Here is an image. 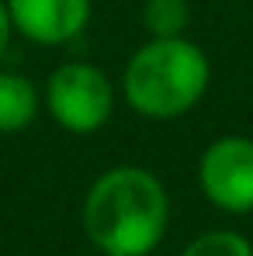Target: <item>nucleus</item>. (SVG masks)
<instances>
[{
  "mask_svg": "<svg viewBox=\"0 0 253 256\" xmlns=\"http://www.w3.org/2000/svg\"><path fill=\"white\" fill-rule=\"evenodd\" d=\"M170 198L163 180L142 166L104 170L84 198L87 239L111 256H149L167 236Z\"/></svg>",
  "mask_w": 253,
  "mask_h": 256,
  "instance_id": "obj_1",
  "label": "nucleus"
},
{
  "mask_svg": "<svg viewBox=\"0 0 253 256\" xmlns=\"http://www.w3.org/2000/svg\"><path fill=\"white\" fill-rule=\"evenodd\" d=\"M211 84L205 48L180 38H149L125 62L122 94L125 104L146 122H177L194 111Z\"/></svg>",
  "mask_w": 253,
  "mask_h": 256,
  "instance_id": "obj_2",
  "label": "nucleus"
},
{
  "mask_svg": "<svg viewBox=\"0 0 253 256\" xmlns=\"http://www.w3.org/2000/svg\"><path fill=\"white\" fill-rule=\"evenodd\" d=\"M49 118L70 135H94L115 114V84L94 62H63L42 86Z\"/></svg>",
  "mask_w": 253,
  "mask_h": 256,
  "instance_id": "obj_3",
  "label": "nucleus"
},
{
  "mask_svg": "<svg viewBox=\"0 0 253 256\" xmlns=\"http://www.w3.org/2000/svg\"><path fill=\"white\" fill-rule=\"evenodd\" d=\"M198 184L218 212H253V138L250 135H218L205 146L198 160Z\"/></svg>",
  "mask_w": 253,
  "mask_h": 256,
  "instance_id": "obj_4",
  "label": "nucleus"
},
{
  "mask_svg": "<svg viewBox=\"0 0 253 256\" xmlns=\"http://www.w3.org/2000/svg\"><path fill=\"white\" fill-rule=\"evenodd\" d=\"M7 10L14 32L45 48L80 38L90 24V0H7Z\"/></svg>",
  "mask_w": 253,
  "mask_h": 256,
  "instance_id": "obj_5",
  "label": "nucleus"
},
{
  "mask_svg": "<svg viewBox=\"0 0 253 256\" xmlns=\"http://www.w3.org/2000/svg\"><path fill=\"white\" fill-rule=\"evenodd\" d=\"M39 108H42V94L32 84V76L0 70V135L25 132L39 118Z\"/></svg>",
  "mask_w": 253,
  "mask_h": 256,
  "instance_id": "obj_6",
  "label": "nucleus"
},
{
  "mask_svg": "<svg viewBox=\"0 0 253 256\" xmlns=\"http://www.w3.org/2000/svg\"><path fill=\"white\" fill-rule=\"evenodd\" d=\"M142 28L149 38H180L191 28V4L187 0H146L142 4Z\"/></svg>",
  "mask_w": 253,
  "mask_h": 256,
  "instance_id": "obj_7",
  "label": "nucleus"
},
{
  "mask_svg": "<svg viewBox=\"0 0 253 256\" xmlns=\"http://www.w3.org/2000/svg\"><path fill=\"white\" fill-rule=\"evenodd\" d=\"M180 256H253V242L232 228H211L205 236L191 239Z\"/></svg>",
  "mask_w": 253,
  "mask_h": 256,
  "instance_id": "obj_8",
  "label": "nucleus"
},
{
  "mask_svg": "<svg viewBox=\"0 0 253 256\" xmlns=\"http://www.w3.org/2000/svg\"><path fill=\"white\" fill-rule=\"evenodd\" d=\"M11 35H14V24H11V10H7V0H0V56L7 52V45H11Z\"/></svg>",
  "mask_w": 253,
  "mask_h": 256,
  "instance_id": "obj_9",
  "label": "nucleus"
},
{
  "mask_svg": "<svg viewBox=\"0 0 253 256\" xmlns=\"http://www.w3.org/2000/svg\"><path fill=\"white\" fill-rule=\"evenodd\" d=\"M101 256H111V253H101Z\"/></svg>",
  "mask_w": 253,
  "mask_h": 256,
  "instance_id": "obj_10",
  "label": "nucleus"
}]
</instances>
